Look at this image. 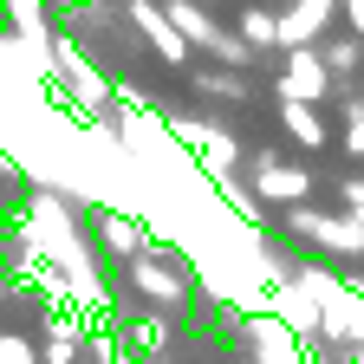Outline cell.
<instances>
[{"mask_svg": "<svg viewBox=\"0 0 364 364\" xmlns=\"http://www.w3.org/2000/svg\"><path fill=\"white\" fill-rule=\"evenodd\" d=\"M318 59H326V72H332L338 91H351V78H358V65H364V39H358V33H332L326 46H318Z\"/></svg>", "mask_w": 364, "mask_h": 364, "instance_id": "9c48e42d", "label": "cell"}, {"mask_svg": "<svg viewBox=\"0 0 364 364\" xmlns=\"http://www.w3.org/2000/svg\"><path fill=\"white\" fill-rule=\"evenodd\" d=\"M169 345H176V326H169L163 312H136V318H130V351H136V358H150V364H156Z\"/></svg>", "mask_w": 364, "mask_h": 364, "instance_id": "30bf717a", "label": "cell"}, {"mask_svg": "<svg viewBox=\"0 0 364 364\" xmlns=\"http://www.w3.org/2000/svg\"><path fill=\"white\" fill-rule=\"evenodd\" d=\"M91 235H98V247L111 254V260H136L150 247V221L136 215V208H111V202H98L91 208Z\"/></svg>", "mask_w": 364, "mask_h": 364, "instance_id": "5b68a950", "label": "cell"}, {"mask_svg": "<svg viewBox=\"0 0 364 364\" xmlns=\"http://www.w3.org/2000/svg\"><path fill=\"white\" fill-rule=\"evenodd\" d=\"M338 111H345L338 150H345V156H364V91H345V98H338Z\"/></svg>", "mask_w": 364, "mask_h": 364, "instance_id": "5bb4252c", "label": "cell"}, {"mask_svg": "<svg viewBox=\"0 0 364 364\" xmlns=\"http://www.w3.org/2000/svg\"><path fill=\"white\" fill-rule=\"evenodd\" d=\"M124 280L136 287V293H144V299H156L163 312L169 306H189V293H196V280H189V267H182L169 247H144V254H136V260H124Z\"/></svg>", "mask_w": 364, "mask_h": 364, "instance_id": "6da1fadb", "label": "cell"}, {"mask_svg": "<svg viewBox=\"0 0 364 364\" xmlns=\"http://www.w3.org/2000/svg\"><path fill=\"white\" fill-rule=\"evenodd\" d=\"M254 53H280V14L267 7V0H254V7H241V26H235Z\"/></svg>", "mask_w": 364, "mask_h": 364, "instance_id": "8fae6325", "label": "cell"}, {"mask_svg": "<svg viewBox=\"0 0 364 364\" xmlns=\"http://www.w3.org/2000/svg\"><path fill=\"white\" fill-rule=\"evenodd\" d=\"M85 338L91 326L72 312H39V364H85Z\"/></svg>", "mask_w": 364, "mask_h": 364, "instance_id": "52a82bcc", "label": "cell"}, {"mask_svg": "<svg viewBox=\"0 0 364 364\" xmlns=\"http://www.w3.org/2000/svg\"><path fill=\"white\" fill-rule=\"evenodd\" d=\"M0 364H39V338H26V332H0Z\"/></svg>", "mask_w": 364, "mask_h": 364, "instance_id": "9a60e30c", "label": "cell"}, {"mask_svg": "<svg viewBox=\"0 0 364 364\" xmlns=\"http://www.w3.org/2000/svg\"><path fill=\"white\" fill-rule=\"evenodd\" d=\"M247 189H254L260 208H299V202L318 196V176L299 169V163H280L273 150H260V156L247 163Z\"/></svg>", "mask_w": 364, "mask_h": 364, "instance_id": "7a4b0ae2", "label": "cell"}, {"mask_svg": "<svg viewBox=\"0 0 364 364\" xmlns=\"http://www.w3.org/2000/svg\"><path fill=\"white\" fill-rule=\"evenodd\" d=\"M280 130L293 136L306 156H318V150L332 144V130H326V117H318V105H280Z\"/></svg>", "mask_w": 364, "mask_h": 364, "instance_id": "ba28073f", "label": "cell"}, {"mask_svg": "<svg viewBox=\"0 0 364 364\" xmlns=\"http://www.w3.org/2000/svg\"><path fill=\"white\" fill-rule=\"evenodd\" d=\"M163 14L176 20V33L182 39H189V46H208V53H215V39H221V26L196 7V0H163Z\"/></svg>", "mask_w": 364, "mask_h": 364, "instance_id": "4fadbf2b", "label": "cell"}, {"mask_svg": "<svg viewBox=\"0 0 364 364\" xmlns=\"http://www.w3.org/2000/svg\"><path fill=\"white\" fill-rule=\"evenodd\" d=\"M338 202L351 215H364V176H338Z\"/></svg>", "mask_w": 364, "mask_h": 364, "instance_id": "2e32d148", "label": "cell"}, {"mask_svg": "<svg viewBox=\"0 0 364 364\" xmlns=\"http://www.w3.org/2000/svg\"><path fill=\"white\" fill-rule=\"evenodd\" d=\"M280 105H318V98H332V72L326 59H318V46H280Z\"/></svg>", "mask_w": 364, "mask_h": 364, "instance_id": "3957f363", "label": "cell"}, {"mask_svg": "<svg viewBox=\"0 0 364 364\" xmlns=\"http://www.w3.org/2000/svg\"><path fill=\"white\" fill-rule=\"evenodd\" d=\"M124 20H130L136 33H144V46H150V53H156L163 65H176V72L189 65V53H196V46L176 33V20L156 7V0H124Z\"/></svg>", "mask_w": 364, "mask_h": 364, "instance_id": "277c9868", "label": "cell"}, {"mask_svg": "<svg viewBox=\"0 0 364 364\" xmlns=\"http://www.w3.org/2000/svg\"><path fill=\"white\" fill-rule=\"evenodd\" d=\"M189 91H202V98H221V105H247V78L228 72V65H208V72H189Z\"/></svg>", "mask_w": 364, "mask_h": 364, "instance_id": "7c38bea8", "label": "cell"}, {"mask_svg": "<svg viewBox=\"0 0 364 364\" xmlns=\"http://www.w3.org/2000/svg\"><path fill=\"white\" fill-rule=\"evenodd\" d=\"M241 338L254 345L260 364H306V338L287 326V318H273V312H247L241 318Z\"/></svg>", "mask_w": 364, "mask_h": 364, "instance_id": "8992f818", "label": "cell"}]
</instances>
